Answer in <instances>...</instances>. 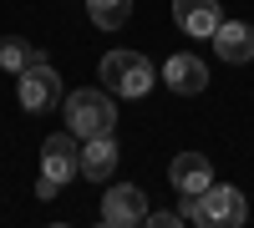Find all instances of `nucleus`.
Masks as SVG:
<instances>
[{
  "mask_svg": "<svg viewBox=\"0 0 254 228\" xmlns=\"http://www.w3.org/2000/svg\"><path fill=\"white\" fill-rule=\"evenodd\" d=\"M61 107H66V127L87 142V137H107L117 127V101L107 87H76L61 96Z\"/></svg>",
  "mask_w": 254,
  "mask_h": 228,
  "instance_id": "nucleus-1",
  "label": "nucleus"
},
{
  "mask_svg": "<svg viewBox=\"0 0 254 228\" xmlns=\"http://www.w3.org/2000/svg\"><path fill=\"white\" fill-rule=\"evenodd\" d=\"M153 81H158V66L142 51H107L102 56V87L112 96H147Z\"/></svg>",
  "mask_w": 254,
  "mask_h": 228,
  "instance_id": "nucleus-2",
  "label": "nucleus"
},
{
  "mask_svg": "<svg viewBox=\"0 0 254 228\" xmlns=\"http://www.w3.org/2000/svg\"><path fill=\"white\" fill-rule=\"evenodd\" d=\"M244 218H249V203H244V193L234 182H208L198 193L193 223H203V228H239Z\"/></svg>",
  "mask_w": 254,
  "mask_h": 228,
  "instance_id": "nucleus-3",
  "label": "nucleus"
},
{
  "mask_svg": "<svg viewBox=\"0 0 254 228\" xmlns=\"http://www.w3.org/2000/svg\"><path fill=\"white\" fill-rule=\"evenodd\" d=\"M15 96H20L26 112H51L56 101H61V76H56V66L41 51L31 56V66L15 76Z\"/></svg>",
  "mask_w": 254,
  "mask_h": 228,
  "instance_id": "nucleus-4",
  "label": "nucleus"
},
{
  "mask_svg": "<svg viewBox=\"0 0 254 228\" xmlns=\"http://www.w3.org/2000/svg\"><path fill=\"white\" fill-rule=\"evenodd\" d=\"M41 173H46L51 182H61L66 188L71 178H81V147H76V132H51L46 142H41Z\"/></svg>",
  "mask_w": 254,
  "mask_h": 228,
  "instance_id": "nucleus-5",
  "label": "nucleus"
},
{
  "mask_svg": "<svg viewBox=\"0 0 254 228\" xmlns=\"http://www.w3.org/2000/svg\"><path fill=\"white\" fill-rule=\"evenodd\" d=\"M102 223L107 228H137L147 223V193L137 182H117L112 193H102Z\"/></svg>",
  "mask_w": 254,
  "mask_h": 228,
  "instance_id": "nucleus-6",
  "label": "nucleus"
},
{
  "mask_svg": "<svg viewBox=\"0 0 254 228\" xmlns=\"http://www.w3.org/2000/svg\"><path fill=\"white\" fill-rule=\"evenodd\" d=\"M173 20L183 36L214 41V31L224 26V10H219V0H173Z\"/></svg>",
  "mask_w": 254,
  "mask_h": 228,
  "instance_id": "nucleus-7",
  "label": "nucleus"
},
{
  "mask_svg": "<svg viewBox=\"0 0 254 228\" xmlns=\"http://www.w3.org/2000/svg\"><path fill=\"white\" fill-rule=\"evenodd\" d=\"M163 81H168L178 96H198V91H208V61L193 56V51H178V56H168Z\"/></svg>",
  "mask_w": 254,
  "mask_h": 228,
  "instance_id": "nucleus-8",
  "label": "nucleus"
},
{
  "mask_svg": "<svg viewBox=\"0 0 254 228\" xmlns=\"http://www.w3.org/2000/svg\"><path fill=\"white\" fill-rule=\"evenodd\" d=\"M214 56L224 61V66H249V61H254V26L224 20V26L214 31Z\"/></svg>",
  "mask_w": 254,
  "mask_h": 228,
  "instance_id": "nucleus-9",
  "label": "nucleus"
},
{
  "mask_svg": "<svg viewBox=\"0 0 254 228\" xmlns=\"http://www.w3.org/2000/svg\"><path fill=\"white\" fill-rule=\"evenodd\" d=\"M117 162H122V152H117L112 132L81 142V178H87V182H107V178L117 173Z\"/></svg>",
  "mask_w": 254,
  "mask_h": 228,
  "instance_id": "nucleus-10",
  "label": "nucleus"
},
{
  "mask_svg": "<svg viewBox=\"0 0 254 228\" xmlns=\"http://www.w3.org/2000/svg\"><path fill=\"white\" fill-rule=\"evenodd\" d=\"M168 178H173V193H203L208 182H214V162H208L203 152H178L173 168H168Z\"/></svg>",
  "mask_w": 254,
  "mask_h": 228,
  "instance_id": "nucleus-11",
  "label": "nucleus"
},
{
  "mask_svg": "<svg viewBox=\"0 0 254 228\" xmlns=\"http://www.w3.org/2000/svg\"><path fill=\"white\" fill-rule=\"evenodd\" d=\"M87 15L97 31H122L132 20V0H87Z\"/></svg>",
  "mask_w": 254,
  "mask_h": 228,
  "instance_id": "nucleus-12",
  "label": "nucleus"
},
{
  "mask_svg": "<svg viewBox=\"0 0 254 228\" xmlns=\"http://www.w3.org/2000/svg\"><path fill=\"white\" fill-rule=\"evenodd\" d=\"M31 56H36V46H26V41H20V36H5V41H0V71H26L31 66Z\"/></svg>",
  "mask_w": 254,
  "mask_h": 228,
  "instance_id": "nucleus-13",
  "label": "nucleus"
},
{
  "mask_svg": "<svg viewBox=\"0 0 254 228\" xmlns=\"http://www.w3.org/2000/svg\"><path fill=\"white\" fill-rule=\"evenodd\" d=\"M147 223H153V228H178L183 213H173V208H168V213H147Z\"/></svg>",
  "mask_w": 254,
  "mask_h": 228,
  "instance_id": "nucleus-14",
  "label": "nucleus"
}]
</instances>
